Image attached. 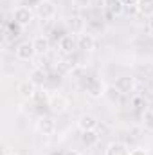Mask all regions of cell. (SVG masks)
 Returning a JSON list of instances; mask_svg holds the SVG:
<instances>
[{
    "label": "cell",
    "instance_id": "7c38bea8",
    "mask_svg": "<svg viewBox=\"0 0 153 155\" xmlns=\"http://www.w3.org/2000/svg\"><path fill=\"white\" fill-rule=\"evenodd\" d=\"M133 85H135L133 83V78H130V76H119L114 81V87L121 94H130L133 90Z\"/></svg>",
    "mask_w": 153,
    "mask_h": 155
},
{
    "label": "cell",
    "instance_id": "7a4b0ae2",
    "mask_svg": "<svg viewBox=\"0 0 153 155\" xmlns=\"http://www.w3.org/2000/svg\"><path fill=\"white\" fill-rule=\"evenodd\" d=\"M36 15H38L40 20L47 22V20H52L56 16V5L52 0H41L36 7Z\"/></svg>",
    "mask_w": 153,
    "mask_h": 155
},
{
    "label": "cell",
    "instance_id": "6da1fadb",
    "mask_svg": "<svg viewBox=\"0 0 153 155\" xmlns=\"http://www.w3.org/2000/svg\"><path fill=\"white\" fill-rule=\"evenodd\" d=\"M33 11H31V7H27V5H18V7H15V11H13V20L18 24V25H22V27H27L31 22H33Z\"/></svg>",
    "mask_w": 153,
    "mask_h": 155
},
{
    "label": "cell",
    "instance_id": "ba28073f",
    "mask_svg": "<svg viewBox=\"0 0 153 155\" xmlns=\"http://www.w3.org/2000/svg\"><path fill=\"white\" fill-rule=\"evenodd\" d=\"M86 92H88L90 97L99 99V97H103L106 94V88H105V85H103L101 79H90L88 85H86Z\"/></svg>",
    "mask_w": 153,
    "mask_h": 155
},
{
    "label": "cell",
    "instance_id": "52a82bcc",
    "mask_svg": "<svg viewBox=\"0 0 153 155\" xmlns=\"http://www.w3.org/2000/svg\"><path fill=\"white\" fill-rule=\"evenodd\" d=\"M18 94H20V97L22 99H33L34 96H36V83L33 81V79H24V81H20L18 83Z\"/></svg>",
    "mask_w": 153,
    "mask_h": 155
},
{
    "label": "cell",
    "instance_id": "e0dca14e",
    "mask_svg": "<svg viewBox=\"0 0 153 155\" xmlns=\"http://www.w3.org/2000/svg\"><path fill=\"white\" fill-rule=\"evenodd\" d=\"M97 134H96V130L94 132H83V143L86 144V146H94L96 143H97Z\"/></svg>",
    "mask_w": 153,
    "mask_h": 155
},
{
    "label": "cell",
    "instance_id": "d6986e66",
    "mask_svg": "<svg viewBox=\"0 0 153 155\" xmlns=\"http://www.w3.org/2000/svg\"><path fill=\"white\" fill-rule=\"evenodd\" d=\"M5 155H18V153H13V152H9V153H5Z\"/></svg>",
    "mask_w": 153,
    "mask_h": 155
},
{
    "label": "cell",
    "instance_id": "5b68a950",
    "mask_svg": "<svg viewBox=\"0 0 153 155\" xmlns=\"http://www.w3.org/2000/svg\"><path fill=\"white\" fill-rule=\"evenodd\" d=\"M97 124H99V121L94 114H81L77 117V128L81 132H94L97 128Z\"/></svg>",
    "mask_w": 153,
    "mask_h": 155
},
{
    "label": "cell",
    "instance_id": "8992f818",
    "mask_svg": "<svg viewBox=\"0 0 153 155\" xmlns=\"http://www.w3.org/2000/svg\"><path fill=\"white\" fill-rule=\"evenodd\" d=\"M36 130H38L40 134H43V135H54L56 130H58V126H56V121L52 117L43 116L36 121Z\"/></svg>",
    "mask_w": 153,
    "mask_h": 155
},
{
    "label": "cell",
    "instance_id": "4fadbf2b",
    "mask_svg": "<svg viewBox=\"0 0 153 155\" xmlns=\"http://www.w3.org/2000/svg\"><path fill=\"white\" fill-rule=\"evenodd\" d=\"M105 155H130V150L122 143H110L105 150Z\"/></svg>",
    "mask_w": 153,
    "mask_h": 155
},
{
    "label": "cell",
    "instance_id": "9a60e30c",
    "mask_svg": "<svg viewBox=\"0 0 153 155\" xmlns=\"http://www.w3.org/2000/svg\"><path fill=\"white\" fill-rule=\"evenodd\" d=\"M108 9H110L112 15L121 16L122 11H124V2H122V0H110V2H108Z\"/></svg>",
    "mask_w": 153,
    "mask_h": 155
},
{
    "label": "cell",
    "instance_id": "5bb4252c",
    "mask_svg": "<svg viewBox=\"0 0 153 155\" xmlns=\"http://www.w3.org/2000/svg\"><path fill=\"white\" fill-rule=\"evenodd\" d=\"M135 7H137L139 15H142L146 18L153 16V0H137L135 2Z\"/></svg>",
    "mask_w": 153,
    "mask_h": 155
},
{
    "label": "cell",
    "instance_id": "3957f363",
    "mask_svg": "<svg viewBox=\"0 0 153 155\" xmlns=\"http://www.w3.org/2000/svg\"><path fill=\"white\" fill-rule=\"evenodd\" d=\"M15 54H16V58H18L20 61H31V60L36 56V51H34L33 41H22V43L16 47Z\"/></svg>",
    "mask_w": 153,
    "mask_h": 155
},
{
    "label": "cell",
    "instance_id": "ac0fdd59",
    "mask_svg": "<svg viewBox=\"0 0 153 155\" xmlns=\"http://www.w3.org/2000/svg\"><path fill=\"white\" fill-rule=\"evenodd\" d=\"M130 155H148V153H146L144 148H133V150H130Z\"/></svg>",
    "mask_w": 153,
    "mask_h": 155
},
{
    "label": "cell",
    "instance_id": "30bf717a",
    "mask_svg": "<svg viewBox=\"0 0 153 155\" xmlns=\"http://www.w3.org/2000/svg\"><path fill=\"white\" fill-rule=\"evenodd\" d=\"M77 47L79 49H83L85 52H90V51H94L96 49V38L90 35V33H79V36H77Z\"/></svg>",
    "mask_w": 153,
    "mask_h": 155
},
{
    "label": "cell",
    "instance_id": "9c48e42d",
    "mask_svg": "<svg viewBox=\"0 0 153 155\" xmlns=\"http://www.w3.org/2000/svg\"><path fill=\"white\" fill-rule=\"evenodd\" d=\"M33 45H34V51H36V56H45L50 49V40L47 38L45 35H38L33 40Z\"/></svg>",
    "mask_w": 153,
    "mask_h": 155
},
{
    "label": "cell",
    "instance_id": "8fae6325",
    "mask_svg": "<svg viewBox=\"0 0 153 155\" xmlns=\"http://www.w3.org/2000/svg\"><path fill=\"white\" fill-rule=\"evenodd\" d=\"M77 47V38H74L72 35H63L60 38V49L63 54H72Z\"/></svg>",
    "mask_w": 153,
    "mask_h": 155
},
{
    "label": "cell",
    "instance_id": "2e32d148",
    "mask_svg": "<svg viewBox=\"0 0 153 155\" xmlns=\"http://www.w3.org/2000/svg\"><path fill=\"white\" fill-rule=\"evenodd\" d=\"M142 124L146 130L153 132V110H144L142 112Z\"/></svg>",
    "mask_w": 153,
    "mask_h": 155
},
{
    "label": "cell",
    "instance_id": "277c9868",
    "mask_svg": "<svg viewBox=\"0 0 153 155\" xmlns=\"http://www.w3.org/2000/svg\"><path fill=\"white\" fill-rule=\"evenodd\" d=\"M49 108L54 112V114H63L67 112L69 108V99L63 96V94H52L49 97Z\"/></svg>",
    "mask_w": 153,
    "mask_h": 155
}]
</instances>
